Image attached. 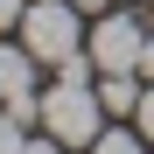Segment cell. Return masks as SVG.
Wrapping results in <instances>:
<instances>
[{"instance_id":"cell-7","label":"cell","mask_w":154,"mask_h":154,"mask_svg":"<svg viewBox=\"0 0 154 154\" xmlns=\"http://www.w3.org/2000/svg\"><path fill=\"white\" fill-rule=\"evenodd\" d=\"M133 119H140V133H147V147H154V77L140 84V105H133Z\"/></svg>"},{"instance_id":"cell-6","label":"cell","mask_w":154,"mask_h":154,"mask_svg":"<svg viewBox=\"0 0 154 154\" xmlns=\"http://www.w3.org/2000/svg\"><path fill=\"white\" fill-rule=\"evenodd\" d=\"M21 147H28V126L14 112H0V154H21Z\"/></svg>"},{"instance_id":"cell-3","label":"cell","mask_w":154,"mask_h":154,"mask_svg":"<svg viewBox=\"0 0 154 154\" xmlns=\"http://www.w3.org/2000/svg\"><path fill=\"white\" fill-rule=\"evenodd\" d=\"M140 42H147V28L126 14V0L105 7V14H91V28H84V49H91L98 77L105 70H140Z\"/></svg>"},{"instance_id":"cell-4","label":"cell","mask_w":154,"mask_h":154,"mask_svg":"<svg viewBox=\"0 0 154 154\" xmlns=\"http://www.w3.org/2000/svg\"><path fill=\"white\" fill-rule=\"evenodd\" d=\"M0 112H14L21 126L42 119V91H35V49L28 42H0Z\"/></svg>"},{"instance_id":"cell-2","label":"cell","mask_w":154,"mask_h":154,"mask_svg":"<svg viewBox=\"0 0 154 154\" xmlns=\"http://www.w3.org/2000/svg\"><path fill=\"white\" fill-rule=\"evenodd\" d=\"M21 42L35 49V63L56 70L70 49H84V14H77L70 0H28V14H21Z\"/></svg>"},{"instance_id":"cell-1","label":"cell","mask_w":154,"mask_h":154,"mask_svg":"<svg viewBox=\"0 0 154 154\" xmlns=\"http://www.w3.org/2000/svg\"><path fill=\"white\" fill-rule=\"evenodd\" d=\"M98 126H105V105H98V84H70V77H56V84L42 91V133H56L63 147L84 154L98 140Z\"/></svg>"},{"instance_id":"cell-8","label":"cell","mask_w":154,"mask_h":154,"mask_svg":"<svg viewBox=\"0 0 154 154\" xmlns=\"http://www.w3.org/2000/svg\"><path fill=\"white\" fill-rule=\"evenodd\" d=\"M21 154H70V147H63L56 133H28V147H21Z\"/></svg>"},{"instance_id":"cell-10","label":"cell","mask_w":154,"mask_h":154,"mask_svg":"<svg viewBox=\"0 0 154 154\" xmlns=\"http://www.w3.org/2000/svg\"><path fill=\"white\" fill-rule=\"evenodd\" d=\"M140 77H154V35L140 42Z\"/></svg>"},{"instance_id":"cell-5","label":"cell","mask_w":154,"mask_h":154,"mask_svg":"<svg viewBox=\"0 0 154 154\" xmlns=\"http://www.w3.org/2000/svg\"><path fill=\"white\" fill-rule=\"evenodd\" d=\"M84 154H147V133H126V126H98V140Z\"/></svg>"},{"instance_id":"cell-9","label":"cell","mask_w":154,"mask_h":154,"mask_svg":"<svg viewBox=\"0 0 154 154\" xmlns=\"http://www.w3.org/2000/svg\"><path fill=\"white\" fill-rule=\"evenodd\" d=\"M77 14H105V7H119V0H70Z\"/></svg>"}]
</instances>
